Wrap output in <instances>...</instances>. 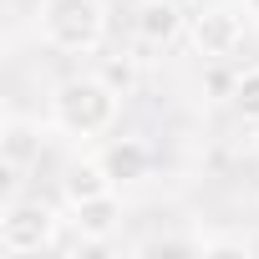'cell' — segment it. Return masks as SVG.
Wrapping results in <instances>:
<instances>
[{"label":"cell","mask_w":259,"mask_h":259,"mask_svg":"<svg viewBox=\"0 0 259 259\" xmlns=\"http://www.w3.org/2000/svg\"><path fill=\"white\" fill-rule=\"evenodd\" d=\"M41 36L56 51H97L107 36V11L102 0H41Z\"/></svg>","instance_id":"cell-1"},{"label":"cell","mask_w":259,"mask_h":259,"mask_svg":"<svg viewBox=\"0 0 259 259\" xmlns=\"http://www.w3.org/2000/svg\"><path fill=\"white\" fill-rule=\"evenodd\" d=\"M51 107H56V122L66 127V133H81V138L107 133V127L117 122V92L102 76H71V81H61L56 97H51Z\"/></svg>","instance_id":"cell-2"},{"label":"cell","mask_w":259,"mask_h":259,"mask_svg":"<svg viewBox=\"0 0 259 259\" xmlns=\"http://www.w3.org/2000/svg\"><path fill=\"white\" fill-rule=\"evenodd\" d=\"M0 249L6 254L56 249V208L41 198H11L6 213H0Z\"/></svg>","instance_id":"cell-3"},{"label":"cell","mask_w":259,"mask_h":259,"mask_svg":"<svg viewBox=\"0 0 259 259\" xmlns=\"http://www.w3.org/2000/svg\"><path fill=\"white\" fill-rule=\"evenodd\" d=\"M188 36L198 46V56L208 61H229L244 46V16L234 6H203L198 16H188Z\"/></svg>","instance_id":"cell-4"},{"label":"cell","mask_w":259,"mask_h":259,"mask_svg":"<svg viewBox=\"0 0 259 259\" xmlns=\"http://www.w3.org/2000/svg\"><path fill=\"white\" fill-rule=\"evenodd\" d=\"M183 26H188L183 0H138V11H133V31L143 46H173Z\"/></svg>","instance_id":"cell-5"},{"label":"cell","mask_w":259,"mask_h":259,"mask_svg":"<svg viewBox=\"0 0 259 259\" xmlns=\"http://www.w3.org/2000/svg\"><path fill=\"white\" fill-rule=\"evenodd\" d=\"M0 163L16 168V173L41 163V122H31V117H6L0 122Z\"/></svg>","instance_id":"cell-6"},{"label":"cell","mask_w":259,"mask_h":259,"mask_svg":"<svg viewBox=\"0 0 259 259\" xmlns=\"http://www.w3.org/2000/svg\"><path fill=\"white\" fill-rule=\"evenodd\" d=\"M102 163H107L112 183H138V178L153 173V148H148L143 138H117V143L102 153Z\"/></svg>","instance_id":"cell-7"},{"label":"cell","mask_w":259,"mask_h":259,"mask_svg":"<svg viewBox=\"0 0 259 259\" xmlns=\"http://www.w3.org/2000/svg\"><path fill=\"white\" fill-rule=\"evenodd\" d=\"M71 224H76V234H87V239H107V234L122 224L117 193H97V198H87V203H71Z\"/></svg>","instance_id":"cell-8"},{"label":"cell","mask_w":259,"mask_h":259,"mask_svg":"<svg viewBox=\"0 0 259 259\" xmlns=\"http://www.w3.org/2000/svg\"><path fill=\"white\" fill-rule=\"evenodd\" d=\"M112 188H117V183H112V173H107V163H102V158H92V163H71V168H66V178H61L66 203H87V198L112 193Z\"/></svg>","instance_id":"cell-9"},{"label":"cell","mask_w":259,"mask_h":259,"mask_svg":"<svg viewBox=\"0 0 259 259\" xmlns=\"http://www.w3.org/2000/svg\"><path fill=\"white\" fill-rule=\"evenodd\" d=\"M229 107H234L244 122H254V127H259V66H244V71H239Z\"/></svg>","instance_id":"cell-10"},{"label":"cell","mask_w":259,"mask_h":259,"mask_svg":"<svg viewBox=\"0 0 259 259\" xmlns=\"http://www.w3.org/2000/svg\"><path fill=\"white\" fill-rule=\"evenodd\" d=\"M97 76H102V81H107V87H112L117 97H127V92L138 87V66H133V56H107Z\"/></svg>","instance_id":"cell-11"},{"label":"cell","mask_w":259,"mask_h":259,"mask_svg":"<svg viewBox=\"0 0 259 259\" xmlns=\"http://www.w3.org/2000/svg\"><path fill=\"white\" fill-rule=\"evenodd\" d=\"M198 254H254L249 239H198Z\"/></svg>","instance_id":"cell-12"},{"label":"cell","mask_w":259,"mask_h":259,"mask_svg":"<svg viewBox=\"0 0 259 259\" xmlns=\"http://www.w3.org/2000/svg\"><path fill=\"white\" fill-rule=\"evenodd\" d=\"M244 6H249V11H254V16H259V0H244Z\"/></svg>","instance_id":"cell-13"},{"label":"cell","mask_w":259,"mask_h":259,"mask_svg":"<svg viewBox=\"0 0 259 259\" xmlns=\"http://www.w3.org/2000/svg\"><path fill=\"white\" fill-rule=\"evenodd\" d=\"M183 6H188V0H183Z\"/></svg>","instance_id":"cell-14"}]
</instances>
